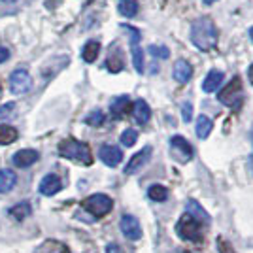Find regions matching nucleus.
Wrapping results in <instances>:
<instances>
[{"instance_id":"1","label":"nucleus","mask_w":253,"mask_h":253,"mask_svg":"<svg viewBox=\"0 0 253 253\" xmlns=\"http://www.w3.org/2000/svg\"><path fill=\"white\" fill-rule=\"evenodd\" d=\"M217 27L213 25L210 17H201L191 25V42L195 43L201 51H210L217 45Z\"/></svg>"},{"instance_id":"2","label":"nucleus","mask_w":253,"mask_h":253,"mask_svg":"<svg viewBox=\"0 0 253 253\" xmlns=\"http://www.w3.org/2000/svg\"><path fill=\"white\" fill-rule=\"evenodd\" d=\"M59 155L68 161H74V163H80L84 167H89L93 165V153H91V148L85 144V142H80V140H74V138H66L59 144Z\"/></svg>"},{"instance_id":"3","label":"nucleus","mask_w":253,"mask_h":253,"mask_svg":"<svg viewBox=\"0 0 253 253\" xmlns=\"http://www.w3.org/2000/svg\"><path fill=\"white\" fill-rule=\"evenodd\" d=\"M176 232L181 240L193 244H201L202 242V225L191 213H183L179 217V221L176 223Z\"/></svg>"},{"instance_id":"4","label":"nucleus","mask_w":253,"mask_h":253,"mask_svg":"<svg viewBox=\"0 0 253 253\" xmlns=\"http://www.w3.org/2000/svg\"><path fill=\"white\" fill-rule=\"evenodd\" d=\"M82 206H84V210H87L91 215H95V217H104L108 215L112 208H114V201L104 195V193H95V195H91V197H87L84 202H82Z\"/></svg>"},{"instance_id":"5","label":"nucleus","mask_w":253,"mask_h":253,"mask_svg":"<svg viewBox=\"0 0 253 253\" xmlns=\"http://www.w3.org/2000/svg\"><path fill=\"white\" fill-rule=\"evenodd\" d=\"M217 98H219V102L225 106H229V108H238V106L242 104L244 100V95H242V80L236 76V78H232L229 84L223 87L221 91L217 93Z\"/></svg>"},{"instance_id":"6","label":"nucleus","mask_w":253,"mask_h":253,"mask_svg":"<svg viewBox=\"0 0 253 253\" xmlns=\"http://www.w3.org/2000/svg\"><path fill=\"white\" fill-rule=\"evenodd\" d=\"M123 31H126L128 38H130V53H132V64L136 68L138 74L144 72V51H142V45H140V40H142V34L138 29L130 27V25H123Z\"/></svg>"},{"instance_id":"7","label":"nucleus","mask_w":253,"mask_h":253,"mask_svg":"<svg viewBox=\"0 0 253 253\" xmlns=\"http://www.w3.org/2000/svg\"><path fill=\"white\" fill-rule=\"evenodd\" d=\"M170 151H172V157L176 159L178 163H187L193 159V148L191 144L183 136H172L170 138Z\"/></svg>"},{"instance_id":"8","label":"nucleus","mask_w":253,"mask_h":253,"mask_svg":"<svg viewBox=\"0 0 253 253\" xmlns=\"http://www.w3.org/2000/svg\"><path fill=\"white\" fill-rule=\"evenodd\" d=\"M31 87H32V78L25 68H19V70H13V72H11L10 91L13 95H25Z\"/></svg>"},{"instance_id":"9","label":"nucleus","mask_w":253,"mask_h":253,"mask_svg":"<svg viewBox=\"0 0 253 253\" xmlns=\"http://www.w3.org/2000/svg\"><path fill=\"white\" fill-rule=\"evenodd\" d=\"M121 232L125 234V238H128V240H140V238H142L140 221H138L134 215L125 213V215L121 217Z\"/></svg>"},{"instance_id":"10","label":"nucleus","mask_w":253,"mask_h":253,"mask_svg":"<svg viewBox=\"0 0 253 253\" xmlns=\"http://www.w3.org/2000/svg\"><path fill=\"white\" fill-rule=\"evenodd\" d=\"M151 153H153V149H151V146H146V148H142L138 153H134L132 157H130V161L126 163L125 167V174H134V172H138V170L142 169L146 163L149 161V157H151Z\"/></svg>"},{"instance_id":"11","label":"nucleus","mask_w":253,"mask_h":253,"mask_svg":"<svg viewBox=\"0 0 253 253\" xmlns=\"http://www.w3.org/2000/svg\"><path fill=\"white\" fill-rule=\"evenodd\" d=\"M98 157L108 167H117L123 161V151L117 148V146H100Z\"/></svg>"},{"instance_id":"12","label":"nucleus","mask_w":253,"mask_h":253,"mask_svg":"<svg viewBox=\"0 0 253 253\" xmlns=\"http://www.w3.org/2000/svg\"><path fill=\"white\" fill-rule=\"evenodd\" d=\"M38 159H40V153H38L36 149H19L17 153H13L11 163H13L17 169H27V167L34 165Z\"/></svg>"},{"instance_id":"13","label":"nucleus","mask_w":253,"mask_h":253,"mask_svg":"<svg viewBox=\"0 0 253 253\" xmlns=\"http://www.w3.org/2000/svg\"><path fill=\"white\" fill-rule=\"evenodd\" d=\"M61 189H63V181H61V178L57 174H47L40 181V193H42L43 197H53Z\"/></svg>"},{"instance_id":"14","label":"nucleus","mask_w":253,"mask_h":253,"mask_svg":"<svg viewBox=\"0 0 253 253\" xmlns=\"http://www.w3.org/2000/svg\"><path fill=\"white\" fill-rule=\"evenodd\" d=\"M193 76V66L189 64V61L185 59H178L174 63V68H172V78L178 82V84H187Z\"/></svg>"},{"instance_id":"15","label":"nucleus","mask_w":253,"mask_h":253,"mask_svg":"<svg viewBox=\"0 0 253 253\" xmlns=\"http://www.w3.org/2000/svg\"><path fill=\"white\" fill-rule=\"evenodd\" d=\"M132 117L136 119L138 125H146L149 119H151V108L148 106L146 100H136L134 104H132Z\"/></svg>"},{"instance_id":"16","label":"nucleus","mask_w":253,"mask_h":253,"mask_svg":"<svg viewBox=\"0 0 253 253\" xmlns=\"http://www.w3.org/2000/svg\"><path fill=\"white\" fill-rule=\"evenodd\" d=\"M223 72L221 70H210L208 76L204 78V82H202V91L204 93H215L217 89H219V85L223 84Z\"/></svg>"},{"instance_id":"17","label":"nucleus","mask_w":253,"mask_h":253,"mask_svg":"<svg viewBox=\"0 0 253 253\" xmlns=\"http://www.w3.org/2000/svg\"><path fill=\"white\" fill-rule=\"evenodd\" d=\"M128 106H130V100H128V96L126 95H121V96H117V98H114V100H112V104H110L112 117L121 119V117L128 112Z\"/></svg>"},{"instance_id":"18","label":"nucleus","mask_w":253,"mask_h":253,"mask_svg":"<svg viewBox=\"0 0 253 253\" xmlns=\"http://www.w3.org/2000/svg\"><path fill=\"white\" fill-rule=\"evenodd\" d=\"M17 183V174L10 169L0 170V193H10Z\"/></svg>"},{"instance_id":"19","label":"nucleus","mask_w":253,"mask_h":253,"mask_svg":"<svg viewBox=\"0 0 253 253\" xmlns=\"http://www.w3.org/2000/svg\"><path fill=\"white\" fill-rule=\"evenodd\" d=\"M187 213H191L197 221L201 223V225L202 223H204V225H208V223H210V215H208V211L204 210L197 201H193V199L187 201Z\"/></svg>"},{"instance_id":"20","label":"nucleus","mask_w":253,"mask_h":253,"mask_svg":"<svg viewBox=\"0 0 253 253\" xmlns=\"http://www.w3.org/2000/svg\"><path fill=\"white\" fill-rule=\"evenodd\" d=\"M34 253H70V250L59 240H45L36 248Z\"/></svg>"},{"instance_id":"21","label":"nucleus","mask_w":253,"mask_h":253,"mask_svg":"<svg viewBox=\"0 0 253 253\" xmlns=\"http://www.w3.org/2000/svg\"><path fill=\"white\" fill-rule=\"evenodd\" d=\"M211 128H213V121H211L208 116H199L197 117V125H195V132H197V136L204 140V138L210 136Z\"/></svg>"},{"instance_id":"22","label":"nucleus","mask_w":253,"mask_h":253,"mask_svg":"<svg viewBox=\"0 0 253 253\" xmlns=\"http://www.w3.org/2000/svg\"><path fill=\"white\" fill-rule=\"evenodd\" d=\"M31 213H32V206L27 201L19 202V204H15V206L10 208V215L13 219H17V221H25Z\"/></svg>"},{"instance_id":"23","label":"nucleus","mask_w":253,"mask_h":253,"mask_svg":"<svg viewBox=\"0 0 253 253\" xmlns=\"http://www.w3.org/2000/svg\"><path fill=\"white\" fill-rule=\"evenodd\" d=\"M98 53H100V43L96 42V40H89V42L84 45V49H82V57H84L85 63L91 64L96 61Z\"/></svg>"},{"instance_id":"24","label":"nucleus","mask_w":253,"mask_h":253,"mask_svg":"<svg viewBox=\"0 0 253 253\" xmlns=\"http://www.w3.org/2000/svg\"><path fill=\"white\" fill-rule=\"evenodd\" d=\"M138 8H140L138 0H119V4H117L119 13H121L123 17H126V19L134 17V15L138 13Z\"/></svg>"},{"instance_id":"25","label":"nucleus","mask_w":253,"mask_h":253,"mask_svg":"<svg viewBox=\"0 0 253 253\" xmlns=\"http://www.w3.org/2000/svg\"><path fill=\"white\" fill-rule=\"evenodd\" d=\"M19 138L17 128L11 125H0V146H10Z\"/></svg>"},{"instance_id":"26","label":"nucleus","mask_w":253,"mask_h":253,"mask_svg":"<svg viewBox=\"0 0 253 253\" xmlns=\"http://www.w3.org/2000/svg\"><path fill=\"white\" fill-rule=\"evenodd\" d=\"M106 68L110 70V72H121L123 70V57H121V53L114 49V51L110 53V57H108V61H106Z\"/></svg>"},{"instance_id":"27","label":"nucleus","mask_w":253,"mask_h":253,"mask_svg":"<svg viewBox=\"0 0 253 253\" xmlns=\"http://www.w3.org/2000/svg\"><path fill=\"white\" fill-rule=\"evenodd\" d=\"M148 197L155 202H165L167 199H169V189H167L165 185L155 183V185H151V187L148 189Z\"/></svg>"},{"instance_id":"28","label":"nucleus","mask_w":253,"mask_h":253,"mask_svg":"<svg viewBox=\"0 0 253 253\" xmlns=\"http://www.w3.org/2000/svg\"><path fill=\"white\" fill-rule=\"evenodd\" d=\"M104 121H106V116H104V112H100V110H93L89 116L85 117V123L91 126H102Z\"/></svg>"},{"instance_id":"29","label":"nucleus","mask_w":253,"mask_h":253,"mask_svg":"<svg viewBox=\"0 0 253 253\" xmlns=\"http://www.w3.org/2000/svg\"><path fill=\"white\" fill-rule=\"evenodd\" d=\"M136 140H138V132L134 128L123 130V134H121V144H123L125 148H132V146L136 144Z\"/></svg>"},{"instance_id":"30","label":"nucleus","mask_w":253,"mask_h":253,"mask_svg":"<svg viewBox=\"0 0 253 253\" xmlns=\"http://www.w3.org/2000/svg\"><path fill=\"white\" fill-rule=\"evenodd\" d=\"M215 246H217V252H219V253H236V252H234V248H232V244L227 242V240H225V238H221V236L215 240Z\"/></svg>"},{"instance_id":"31","label":"nucleus","mask_w":253,"mask_h":253,"mask_svg":"<svg viewBox=\"0 0 253 253\" xmlns=\"http://www.w3.org/2000/svg\"><path fill=\"white\" fill-rule=\"evenodd\" d=\"M149 53L153 55V57H157V59H169V49L165 47V45H151L149 47Z\"/></svg>"},{"instance_id":"32","label":"nucleus","mask_w":253,"mask_h":253,"mask_svg":"<svg viewBox=\"0 0 253 253\" xmlns=\"http://www.w3.org/2000/svg\"><path fill=\"white\" fill-rule=\"evenodd\" d=\"M181 117H183L185 123H189L191 119H193V106H191V102H185V104L181 106Z\"/></svg>"},{"instance_id":"33","label":"nucleus","mask_w":253,"mask_h":253,"mask_svg":"<svg viewBox=\"0 0 253 253\" xmlns=\"http://www.w3.org/2000/svg\"><path fill=\"white\" fill-rule=\"evenodd\" d=\"M13 110H15V104L13 102H8V104H4L0 108V119H6V117H10L13 114Z\"/></svg>"},{"instance_id":"34","label":"nucleus","mask_w":253,"mask_h":253,"mask_svg":"<svg viewBox=\"0 0 253 253\" xmlns=\"http://www.w3.org/2000/svg\"><path fill=\"white\" fill-rule=\"evenodd\" d=\"M106 253H125V252H123V248L117 246V244H108V246H106Z\"/></svg>"},{"instance_id":"35","label":"nucleus","mask_w":253,"mask_h":253,"mask_svg":"<svg viewBox=\"0 0 253 253\" xmlns=\"http://www.w3.org/2000/svg\"><path fill=\"white\" fill-rule=\"evenodd\" d=\"M8 59H10V51H8V49H6L4 45H0V64L6 63Z\"/></svg>"},{"instance_id":"36","label":"nucleus","mask_w":253,"mask_h":253,"mask_svg":"<svg viewBox=\"0 0 253 253\" xmlns=\"http://www.w3.org/2000/svg\"><path fill=\"white\" fill-rule=\"evenodd\" d=\"M248 80H250L252 85H253V63L250 64V68H248Z\"/></svg>"},{"instance_id":"37","label":"nucleus","mask_w":253,"mask_h":253,"mask_svg":"<svg viewBox=\"0 0 253 253\" xmlns=\"http://www.w3.org/2000/svg\"><path fill=\"white\" fill-rule=\"evenodd\" d=\"M4 4H13V2H17V0H2Z\"/></svg>"},{"instance_id":"38","label":"nucleus","mask_w":253,"mask_h":253,"mask_svg":"<svg viewBox=\"0 0 253 253\" xmlns=\"http://www.w3.org/2000/svg\"><path fill=\"white\" fill-rule=\"evenodd\" d=\"M215 0H204V4H213Z\"/></svg>"},{"instance_id":"39","label":"nucleus","mask_w":253,"mask_h":253,"mask_svg":"<svg viewBox=\"0 0 253 253\" xmlns=\"http://www.w3.org/2000/svg\"><path fill=\"white\" fill-rule=\"evenodd\" d=\"M250 36H252V40H253V27L250 29Z\"/></svg>"},{"instance_id":"40","label":"nucleus","mask_w":253,"mask_h":253,"mask_svg":"<svg viewBox=\"0 0 253 253\" xmlns=\"http://www.w3.org/2000/svg\"><path fill=\"white\" fill-rule=\"evenodd\" d=\"M0 95H2V85H0Z\"/></svg>"},{"instance_id":"41","label":"nucleus","mask_w":253,"mask_h":253,"mask_svg":"<svg viewBox=\"0 0 253 253\" xmlns=\"http://www.w3.org/2000/svg\"><path fill=\"white\" fill-rule=\"evenodd\" d=\"M87 2H93V0H87Z\"/></svg>"},{"instance_id":"42","label":"nucleus","mask_w":253,"mask_h":253,"mask_svg":"<svg viewBox=\"0 0 253 253\" xmlns=\"http://www.w3.org/2000/svg\"><path fill=\"white\" fill-rule=\"evenodd\" d=\"M183 253H191V252H183Z\"/></svg>"},{"instance_id":"43","label":"nucleus","mask_w":253,"mask_h":253,"mask_svg":"<svg viewBox=\"0 0 253 253\" xmlns=\"http://www.w3.org/2000/svg\"><path fill=\"white\" fill-rule=\"evenodd\" d=\"M252 161H253V157H252Z\"/></svg>"}]
</instances>
